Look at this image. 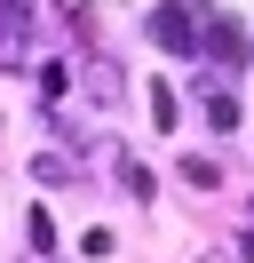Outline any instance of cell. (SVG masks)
Here are the masks:
<instances>
[{
  "instance_id": "7",
  "label": "cell",
  "mask_w": 254,
  "mask_h": 263,
  "mask_svg": "<svg viewBox=\"0 0 254 263\" xmlns=\"http://www.w3.org/2000/svg\"><path fill=\"white\" fill-rule=\"evenodd\" d=\"M119 183H127L135 199H151V176H143V160H119Z\"/></svg>"
},
{
  "instance_id": "9",
  "label": "cell",
  "mask_w": 254,
  "mask_h": 263,
  "mask_svg": "<svg viewBox=\"0 0 254 263\" xmlns=\"http://www.w3.org/2000/svg\"><path fill=\"white\" fill-rule=\"evenodd\" d=\"M238 255H246V263H254V231H246V239H238Z\"/></svg>"
},
{
  "instance_id": "10",
  "label": "cell",
  "mask_w": 254,
  "mask_h": 263,
  "mask_svg": "<svg viewBox=\"0 0 254 263\" xmlns=\"http://www.w3.org/2000/svg\"><path fill=\"white\" fill-rule=\"evenodd\" d=\"M199 263H230V255H199Z\"/></svg>"
},
{
  "instance_id": "5",
  "label": "cell",
  "mask_w": 254,
  "mask_h": 263,
  "mask_svg": "<svg viewBox=\"0 0 254 263\" xmlns=\"http://www.w3.org/2000/svg\"><path fill=\"white\" fill-rule=\"evenodd\" d=\"M32 176H40V183H72V160H56V152H40V160H32Z\"/></svg>"
},
{
  "instance_id": "3",
  "label": "cell",
  "mask_w": 254,
  "mask_h": 263,
  "mask_svg": "<svg viewBox=\"0 0 254 263\" xmlns=\"http://www.w3.org/2000/svg\"><path fill=\"white\" fill-rule=\"evenodd\" d=\"M64 88H72V64H64V56H56V64H40V96L64 104Z\"/></svg>"
},
{
  "instance_id": "1",
  "label": "cell",
  "mask_w": 254,
  "mask_h": 263,
  "mask_svg": "<svg viewBox=\"0 0 254 263\" xmlns=\"http://www.w3.org/2000/svg\"><path fill=\"white\" fill-rule=\"evenodd\" d=\"M32 64V8L24 0H0V72Z\"/></svg>"
},
{
  "instance_id": "2",
  "label": "cell",
  "mask_w": 254,
  "mask_h": 263,
  "mask_svg": "<svg viewBox=\"0 0 254 263\" xmlns=\"http://www.w3.org/2000/svg\"><path fill=\"white\" fill-rule=\"evenodd\" d=\"M199 16L206 8H190V0H167V8H151V32H159V48H199Z\"/></svg>"
},
{
  "instance_id": "8",
  "label": "cell",
  "mask_w": 254,
  "mask_h": 263,
  "mask_svg": "<svg viewBox=\"0 0 254 263\" xmlns=\"http://www.w3.org/2000/svg\"><path fill=\"white\" fill-rule=\"evenodd\" d=\"M183 183H199V192H206V183H222V167H215V160H183Z\"/></svg>"
},
{
  "instance_id": "6",
  "label": "cell",
  "mask_w": 254,
  "mask_h": 263,
  "mask_svg": "<svg viewBox=\"0 0 254 263\" xmlns=\"http://www.w3.org/2000/svg\"><path fill=\"white\" fill-rule=\"evenodd\" d=\"M206 120H215V136H230V128H238V104H230V96H206Z\"/></svg>"
},
{
  "instance_id": "4",
  "label": "cell",
  "mask_w": 254,
  "mask_h": 263,
  "mask_svg": "<svg viewBox=\"0 0 254 263\" xmlns=\"http://www.w3.org/2000/svg\"><path fill=\"white\" fill-rule=\"evenodd\" d=\"M151 120H159V136H175V120H183V112H175V88H167V80L151 88Z\"/></svg>"
}]
</instances>
